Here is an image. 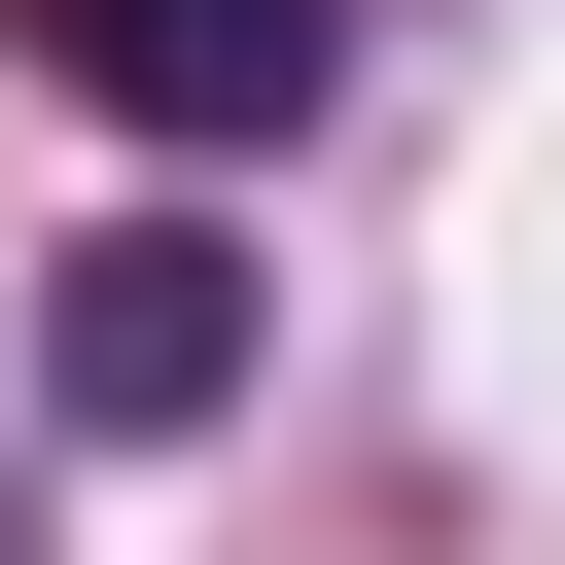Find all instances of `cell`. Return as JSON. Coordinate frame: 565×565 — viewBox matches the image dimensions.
Returning a JSON list of instances; mask_svg holds the SVG:
<instances>
[{"label": "cell", "instance_id": "obj_2", "mask_svg": "<svg viewBox=\"0 0 565 565\" xmlns=\"http://www.w3.org/2000/svg\"><path fill=\"white\" fill-rule=\"evenodd\" d=\"M0 35H35L106 141H282V106H318V0H0Z\"/></svg>", "mask_w": 565, "mask_h": 565}, {"label": "cell", "instance_id": "obj_1", "mask_svg": "<svg viewBox=\"0 0 565 565\" xmlns=\"http://www.w3.org/2000/svg\"><path fill=\"white\" fill-rule=\"evenodd\" d=\"M35 388H71L106 459H212V424H247V247H212V212H106V247H35Z\"/></svg>", "mask_w": 565, "mask_h": 565}]
</instances>
